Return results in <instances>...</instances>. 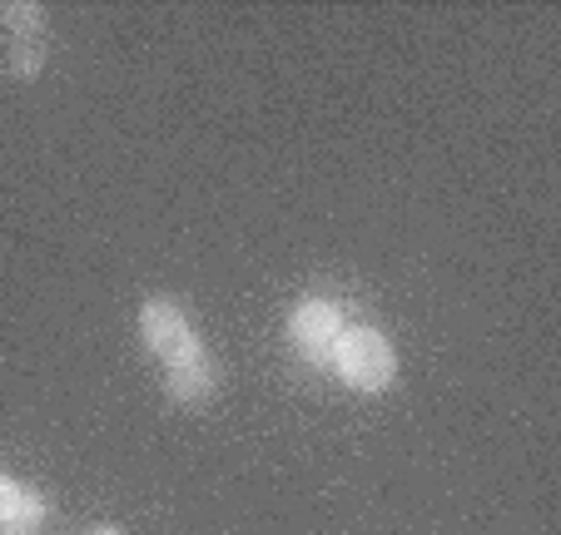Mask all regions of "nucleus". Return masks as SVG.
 Listing matches in <instances>:
<instances>
[{
  "label": "nucleus",
  "instance_id": "nucleus-1",
  "mask_svg": "<svg viewBox=\"0 0 561 535\" xmlns=\"http://www.w3.org/2000/svg\"><path fill=\"white\" fill-rule=\"evenodd\" d=\"M333 368L353 392H382L398 377V352L378 327H343L333 342Z\"/></svg>",
  "mask_w": 561,
  "mask_h": 535
},
{
  "label": "nucleus",
  "instance_id": "nucleus-2",
  "mask_svg": "<svg viewBox=\"0 0 561 535\" xmlns=\"http://www.w3.org/2000/svg\"><path fill=\"white\" fill-rule=\"evenodd\" d=\"M139 337H145V347L154 357H164V362H180V357L199 352L190 317H184V307L170 303V298H149V303L139 307Z\"/></svg>",
  "mask_w": 561,
  "mask_h": 535
},
{
  "label": "nucleus",
  "instance_id": "nucleus-3",
  "mask_svg": "<svg viewBox=\"0 0 561 535\" xmlns=\"http://www.w3.org/2000/svg\"><path fill=\"white\" fill-rule=\"evenodd\" d=\"M343 333V317L333 303H323V298H313V303H304L294 313V323H288V337H294V347L313 362V368H329L333 362V342H339Z\"/></svg>",
  "mask_w": 561,
  "mask_h": 535
},
{
  "label": "nucleus",
  "instance_id": "nucleus-4",
  "mask_svg": "<svg viewBox=\"0 0 561 535\" xmlns=\"http://www.w3.org/2000/svg\"><path fill=\"white\" fill-rule=\"evenodd\" d=\"M164 387H170L174 402H204L214 392V362L204 352L180 357V362H170V372H164Z\"/></svg>",
  "mask_w": 561,
  "mask_h": 535
},
{
  "label": "nucleus",
  "instance_id": "nucleus-5",
  "mask_svg": "<svg viewBox=\"0 0 561 535\" xmlns=\"http://www.w3.org/2000/svg\"><path fill=\"white\" fill-rule=\"evenodd\" d=\"M45 511H50L45 491H35V486H21V505H15V521H11V525H25V531H41Z\"/></svg>",
  "mask_w": 561,
  "mask_h": 535
},
{
  "label": "nucleus",
  "instance_id": "nucleus-6",
  "mask_svg": "<svg viewBox=\"0 0 561 535\" xmlns=\"http://www.w3.org/2000/svg\"><path fill=\"white\" fill-rule=\"evenodd\" d=\"M41 60H45L41 45H35V40H21V45H15V55H11V70H15V74H35V70H41Z\"/></svg>",
  "mask_w": 561,
  "mask_h": 535
},
{
  "label": "nucleus",
  "instance_id": "nucleus-7",
  "mask_svg": "<svg viewBox=\"0 0 561 535\" xmlns=\"http://www.w3.org/2000/svg\"><path fill=\"white\" fill-rule=\"evenodd\" d=\"M15 505H21V486H15L11 476L0 472V525H11V521H15Z\"/></svg>",
  "mask_w": 561,
  "mask_h": 535
},
{
  "label": "nucleus",
  "instance_id": "nucleus-8",
  "mask_svg": "<svg viewBox=\"0 0 561 535\" xmlns=\"http://www.w3.org/2000/svg\"><path fill=\"white\" fill-rule=\"evenodd\" d=\"M0 21L11 25V31H25V25L41 21V11L35 5H0Z\"/></svg>",
  "mask_w": 561,
  "mask_h": 535
},
{
  "label": "nucleus",
  "instance_id": "nucleus-9",
  "mask_svg": "<svg viewBox=\"0 0 561 535\" xmlns=\"http://www.w3.org/2000/svg\"><path fill=\"white\" fill-rule=\"evenodd\" d=\"M5 535H35V531H25V525H5Z\"/></svg>",
  "mask_w": 561,
  "mask_h": 535
},
{
  "label": "nucleus",
  "instance_id": "nucleus-10",
  "mask_svg": "<svg viewBox=\"0 0 561 535\" xmlns=\"http://www.w3.org/2000/svg\"><path fill=\"white\" fill-rule=\"evenodd\" d=\"M90 535H125V531H115V525H100V531H90Z\"/></svg>",
  "mask_w": 561,
  "mask_h": 535
}]
</instances>
